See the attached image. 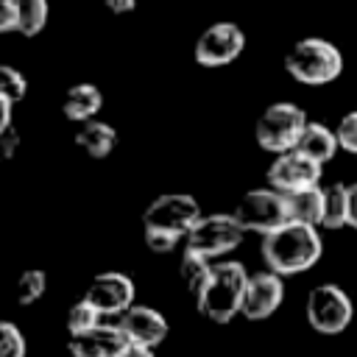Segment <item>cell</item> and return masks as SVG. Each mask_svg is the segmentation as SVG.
Returning <instances> with one entry per match:
<instances>
[{
	"instance_id": "ba28073f",
	"label": "cell",
	"mask_w": 357,
	"mask_h": 357,
	"mask_svg": "<svg viewBox=\"0 0 357 357\" xmlns=\"http://www.w3.org/2000/svg\"><path fill=\"white\" fill-rule=\"evenodd\" d=\"M304 315L307 324L321 332V335H340L351 318H354V304L349 298V293L340 284H318L307 293V304H304Z\"/></svg>"
},
{
	"instance_id": "9c48e42d",
	"label": "cell",
	"mask_w": 357,
	"mask_h": 357,
	"mask_svg": "<svg viewBox=\"0 0 357 357\" xmlns=\"http://www.w3.org/2000/svg\"><path fill=\"white\" fill-rule=\"evenodd\" d=\"M245 50V33L237 22H212L201 31L192 47V59L201 67H226Z\"/></svg>"
},
{
	"instance_id": "52a82bcc",
	"label": "cell",
	"mask_w": 357,
	"mask_h": 357,
	"mask_svg": "<svg viewBox=\"0 0 357 357\" xmlns=\"http://www.w3.org/2000/svg\"><path fill=\"white\" fill-rule=\"evenodd\" d=\"M234 218L243 223L245 231H257V234H268L276 226L290 220V206H287V192L276 190V187H257L248 190L237 206H234Z\"/></svg>"
},
{
	"instance_id": "30bf717a",
	"label": "cell",
	"mask_w": 357,
	"mask_h": 357,
	"mask_svg": "<svg viewBox=\"0 0 357 357\" xmlns=\"http://www.w3.org/2000/svg\"><path fill=\"white\" fill-rule=\"evenodd\" d=\"M321 173H324L321 162H315L312 156L293 148V151L273 156V162L268 167V184L282 192H296L304 187H315L321 181Z\"/></svg>"
},
{
	"instance_id": "6da1fadb",
	"label": "cell",
	"mask_w": 357,
	"mask_h": 357,
	"mask_svg": "<svg viewBox=\"0 0 357 357\" xmlns=\"http://www.w3.org/2000/svg\"><path fill=\"white\" fill-rule=\"evenodd\" d=\"M259 254H262V262L268 265V271H273L279 276H296V273L310 271L321 259L324 240L318 234V226L301 223V220H287V223L276 226L273 231L262 234Z\"/></svg>"
},
{
	"instance_id": "cb8c5ba5",
	"label": "cell",
	"mask_w": 357,
	"mask_h": 357,
	"mask_svg": "<svg viewBox=\"0 0 357 357\" xmlns=\"http://www.w3.org/2000/svg\"><path fill=\"white\" fill-rule=\"evenodd\" d=\"M28 340L14 321L0 324V357H25Z\"/></svg>"
},
{
	"instance_id": "8fae6325",
	"label": "cell",
	"mask_w": 357,
	"mask_h": 357,
	"mask_svg": "<svg viewBox=\"0 0 357 357\" xmlns=\"http://www.w3.org/2000/svg\"><path fill=\"white\" fill-rule=\"evenodd\" d=\"M84 298H89L100 310V315H117L120 318L128 307H134L137 287H134V279L128 273H123V271H103V273H98L89 282Z\"/></svg>"
},
{
	"instance_id": "d4e9b609",
	"label": "cell",
	"mask_w": 357,
	"mask_h": 357,
	"mask_svg": "<svg viewBox=\"0 0 357 357\" xmlns=\"http://www.w3.org/2000/svg\"><path fill=\"white\" fill-rule=\"evenodd\" d=\"M0 95L8 98L11 103H20V100L28 95V81H25V75H22L17 67H11V64H3V67H0Z\"/></svg>"
},
{
	"instance_id": "f1b7e54d",
	"label": "cell",
	"mask_w": 357,
	"mask_h": 357,
	"mask_svg": "<svg viewBox=\"0 0 357 357\" xmlns=\"http://www.w3.org/2000/svg\"><path fill=\"white\" fill-rule=\"evenodd\" d=\"M117 357H156V351L151 346H142V343H128Z\"/></svg>"
},
{
	"instance_id": "4dcf8cb0",
	"label": "cell",
	"mask_w": 357,
	"mask_h": 357,
	"mask_svg": "<svg viewBox=\"0 0 357 357\" xmlns=\"http://www.w3.org/2000/svg\"><path fill=\"white\" fill-rule=\"evenodd\" d=\"M349 226L357 229V181L349 184Z\"/></svg>"
},
{
	"instance_id": "2e32d148",
	"label": "cell",
	"mask_w": 357,
	"mask_h": 357,
	"mask_svg": "<svg viewBox=\"0 0 357 357\" xmlns=\"http://www.w3.org/2000/svg\"><path fill=\"white\" fill-rule=\"evenodd\" d=\"M75 145H78L84 153H89L92 159H103V156H109V153L114 151V145H117V131H114L109 123H103V120H86V123H81V128L75 131Z\"/></svg>"
},
{
	"instance_id": "7402d4cb",
	"label": "cell",
	"mask_w": 357,
	"mask_h": 357,
	"mask_svg": "<svg viewBox=\"0 0 357 357\" xmlns=\"http://www.w3.org/2000/svg\"><path fill=\"white\" fill-rule=\"evenodd\" d=\"M100 318H103L100 310L89 298H78L70 307V312H67V332H70V337H78V335L92 332L100 324Z\"/></svg>"
},
{
	"instance_id": "277c9868",
	"label": "cell",
	"mask_w": 357,
	"mask_h": 357,
	"mask_svg": "<svg viewBox=\"0 0 357 357\" xmlns=\"http://www.w3.org/2000/svg\"><path fill=\"white\" fill-rule=\"evenodd\" d=\"M284 70L293 81L304 86H324L340 78L343 73V53L335 42L324 36H304L290 45L284 53Z\"/></svg>"
},
{
	"instance_id": "ffe728a7",
	"label": "cell",
	"mask_w": 357,
	"mask_h": 357,
	"mask_svg": "<svg viewBox=\"0 0 357 357\" xmlns=\"http://www.w3.org/2000/svg\"><path fill=\"white\" fill-rule=\"evenodd\" d=\"M209 273H212V259L184 245L181 259H178V276L184 279V284H187V290H190L192 296L201 293V287L206 284Z\"/></svg>"
},
{
	"instance_id": "e0dca14e",
	"label": "cell",
	"mask_w": 357,
	"mask_h": 357,
	"mask_svg": "<svg viewBox=\"0 0 357 357\" xmlns=\"http://www.w3.org/2000/svg\"><path fill=\"white\" fill-rule=\"evenodd\" d=\"M296 148L301 153L312 156L315 162L326 165L340 151V142H337V134L329 126H324V123H307V128H304V134H301V139H298Z\"/></svg>"
},
{
	"instance_id": "3957f363",
	"label": "cell",
	"mask_w": 357,
	"mask_h": 357,
	"mask_svg": "<svg viewBox=\"0 0 357 357\" xmlns=\"http://www.w3.org/2000/svg\"><path fill=\"white\" fill-rule=\"evenodd\" d=\"M248 279L251 276L245 273V265L237 259L212 262V273L201 287V293L195 296L201 315H206L212 324H229L231 318L243 315Z\"/></svg>"
},
{
	"instance_id": "44dd1931",
	"label": "cell",
	"mask_w": 357,
	"mask_h": 357,
	"mask_svg": "<svg viewBox=\"0 0 357 357\" xmlns=\"http://www.w3.org/2000/svg\"><path fill=\"white\" fill-rule=\"evenodd\" d=\"M20 8V33L22 36H36L45 31L47 17H50V3L47 0H17Z\"/></svg>"
},
{
	"instance_id": "ac0fdd59",
	"label": "cell",
	"mask_w": 357,
	"mask_h": 357,
	"mask_svg": "<svg viewBox=\"0 0 357 357\" xmlns=\"http://www.w3.org/2000/svg\"><path fill=\"white\" fill-rule=\"evenodd\" d=\"M287 206H290V220L312 223L321 226L324 218V187H304L296 192H287Z\"/></svg>"
},
{
	"instance_id": "83f0119b",
	"label": "cell",
	"mask_w": 357,
	"mask_h": 357,
	"mask_svg": "<svg viewBox=\"0 0 357 357\" xmlns=\"http://www.w3.org/2000/svg\"><path fill=\"white\" fill-rule=\"evenodd\" d=\"M17 145H20V134L14 131V126L0 128V153H3V159H11L17 153Z\"/></svg>"
},
{
	"instance_id": "8992f818",
	"label": "cell",
	"mask_w": 357,
	"mask_h": 357,
	"mask_svg": "<svg viewBox=\"0 0 357 357\" xmlns=\"http://www.w3.org/2000/svg\"><path fill=\"white\" fill-rule=\"evenodd\" d=\"M243 237H245V229L234 218V212L229 215L218 212V215H201L190 229V234L184 237V245L209 259H220L231 254L243 243Z\"/></svg>"
},
{
	"instance_id": "7c38bea8",
	"label": "cell",
	"mask_w": 357,
	"mask_h": 357,
	"mask_svg": "<svg viewBox=\"0 0 357 357\" xmlns=\"http://www.w3.org/2000/svg\"><path fill=\"white\" fill-rule=\"evenodd\" d=\"M284 301V276L273 271H259L251 273L245 301H243V315L248 321H265L271 318Z\"/></svg>"
},
{
	"instance_id": "484cf974",
	"label": "cell",
	"mask_w": 357,
	"mask_h": 357,
	"mask_svg": "<svg viewBox=\"0 0 357 357\" xmlns=\"http://www.w3.org/2000/svg\"><path fill=\"white\" fill-rule=\"evenodd\" d=\"M335 134H337V142H340V151L357 156V109L346 112L337 126H335Z\"/></svg>"
},
{
	"instance_id": "f546056e",
	"label": "cell",
	"mask_w": 357,
	"mask_h": 357,
	"mask_svg": "<svg viewBox=\"0 0 357 357\" xmlns=\"http://www.w3.org/2000/svg\"><path fill=\"white\" fill-rule=\"evenodd\" d=\"M103 6L112 11V14H128L137 8V0H103Z\"/></svg>"
},
{
	"instance_id": "603a6c76",
	"label": "cell",
	"mask_w": 357,
	"mask_h": 357,
	"mask_svg": "<svg viewBox=\"0 0 357 357\" xmlns=\"http://www.w3.org/2000/svg\"><path fill=\"white\" fill-rule=\"evenodd\" d=\"M47 290V273L39 271V268H28L20 273L17 279V301L20 304H36Z\"/></svg>"
},
{
	"instance_id": "5b68a950",
	"label": "cell",
	"mask_w": 357,
	"mask_h": 357,
	"mask_svg": "<svg viewBox=\"0 0 357 357\" xmlns=\"http://www.w3.org/2000/svg\"><path fill=\"white\" fill-rule=\"evenodd\" d=\"M307 114L301 106L290 103V100H279V103H271L257 126H254V137H257V145L268 153H284V151H293L307 128Z\"/></svg>"
},
{
	"instance_id": "5bb4252c",
	"label": "cell",
	"mask_w": 357,
	"mask_h": 357,
	"mask_svg": "<svg viewBox=\"0 0 357 357\" xmlns=\"http://www.w3.org/2000/svg\"><path fill=\"white\" fill-rule=\"evenodd\" d=\"M117 321L126 329V335L131 337V343H142V346H151V349H156L167 337V332H170L167 318L159 310L145 307V304L128 307Z\"/></svg>"
},
{
	"instance_id": "7a4b0ae2",
	"label": "cell",
	"mask_w": 357,
	"mask_h": 357,
	"mask_svg": "<svg viewBox=\"0 0 357 357\" xmlns=\"http://www.w3.org/2000/svg\"><path fill=\"white\" fill-rule=\"evenodd\" d=\"M201 218V204L190 192H162L142 212V234L151 251L167 254L190 234Z\"/></svg>"
},
{
	"instance_id": "9a60e30c",
	"label": "cell",
	"mask_w": 357,
	"mask_h": 357,
	"mask_svg": "<svg viewBox=\"0 0 357 357\" xmlns=\"http://www.w3.org/2000/svg\"><path fill=\"white\" fill-rule=\"evenodd\" d=\"M100 106H103V95L95 84H75V86L67 89L61 112L73 123H86V120H95Z\"/></svg>"
},
{
	"instance_id": "4fadbf2b",
	"label": "cell",
	"mask_w": 357,
	"mask_h": 357,
	"mask_svg": "<svg viewBox=\"0 0 357 357\" xmlns=\"http://www.w3.org/2000/svg\"><path fill=\"white\" fill-rule=\"evenodd\" d=\"M128 343H131V337L126 335V329L117 321V324H98L86 335L70 337L67 349L73 357H117Z\"/></svg>"
},
{
	"instance_id": "4316f807",
	"label": "cell",
	"mask_w": 357,
	"mask_h": 357,
	"mask_svg": "<svg viewBox=\"0 0 357 357\" xmlns=\"http://www.w3.org/2000/svg\"><path fill=\"white\" fill-rule=\"evenodd\" d=\"M0 31L3 33H20V8L17 0H0Z\"/></svg>"
},
{
	"instance_id": "d6986e66",
	"label": "cell",
	"mask_w": 357,
	"mask_h": 357,
	"mask_svg": "<svg viewBox=\"0 0 357 357\" xmlns=\"http://www.w3.org/2000/svg\"><path fill=\"white\" fill-rule=\"evenodd\" d=\"M321 226L335 231V229H343L349 226V184H329L324 187V218H321Z\"/></svg>"
}]
</instances>
